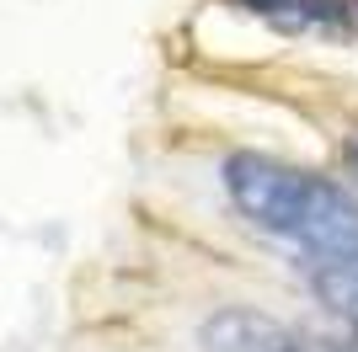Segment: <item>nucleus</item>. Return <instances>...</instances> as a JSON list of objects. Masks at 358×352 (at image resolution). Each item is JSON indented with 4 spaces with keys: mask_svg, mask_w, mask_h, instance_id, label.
Returning <instances> with one entry per match:
<instances>
[{
    "mask_svg": "<svg viewBox=\"0 0 358 352\" xmlns=\"http://www.w3.org/2000/svg\"><path fill=\"white\" fill-rule=\"evenodd\" d=\"M220 182L252 230L299 240L310 256H358V203L337 182L262 149H236L220 166Z\"/></svg>",
    "mask_w": 358,
    "mask_h": 352,
    "instance_id": "nucleus-1",
    "label": "nucleus"
},
{
    "mask_svg": "<svg viewBox=\"0 0 358 352\" xmlns=\"http://www.w3.org/2000/svg\"><path fill=\"white\" fill-rule=\"evenodd\" d=\"M203 352H315L310 342L289 331L284 321H273L262 309H246V305H230V309H214L203 331H198Z\"/></svg>",
    "mask_w": 358,
    "mask_h": 352,
    "instance_id": "nucleus-2",
    "label": "nucleus"
},
{
    "mask_svg": "<svg viewBox=\"0 0 358 352\" xmlns=\"http://www.w3.org/2000/svg\"><path fill=\"white\" fill-rule=\"evenodd\" d=\"M230 6H241L257 22H268L273 32H315V27L337 22L331 0H230Z\"/></svg>",
    "mask_w": 358,
    "mask_h": 352,
    "instance_id": "nucleus-3",
    "label": "nucleus"
},
{
    "mask_svg": "<svg viewBox=\"0 0 358 352\" xmlns=\"http://www.w3.org/2000/svg\"><path fill=\"white\" fill-rule=\"evenodd\" d=\"M343 161H348V171H353V182H358V129L343 139Z\"/></svg>",
    "mask_w": 358,
    "mask_h": 352,
    "instance_id": "nucleus-4",
    "label": "nucleus"
}]
</instances>
